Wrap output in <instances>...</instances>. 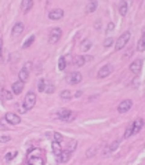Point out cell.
<instances>
[{
	"label": "cell",
	"mask_w": 145,
	"mask_h": 165,
	"mask_svg": "<svg viewBox=\"0 0 145 165\" xmlns=\"http://www.w3.org/2000/svg\"><path fill=\"white\" fill-rule=\"evenodd\" d=\"M28 164H30V165H43L44 164L42 153H40L39 149L29 150V153H28Z\"/></svg>",
	"instance_id": "cell-1"
},
{
	"label": "cell",
	"mask_w": 145,
	"mask_h": 165,
	"mask_svg": "<svg viewBox=\"0 0 145 165\" xmlns=\"http://www.w3.org/2000/svg\"><path fill=\"white\" fill-rule=\"evenodd\" d=\"M62 37V30L59 28H53L49 33V43L50 44H57Z\"/></svg>",
	"instance_id": "cell-2"
},
{
	"label": "cell",
	"mask_w": 145,
	"mask_h": 165,
	"mask_svg": "<svg viewBox=\"0 0 145 165\" xmlns=\"http://www.w3.org/2000/svg\"><path fill=\"white\" fill-rule=\"evenodd\" d=\"M129 40H130V32H125L115 41V50H116V51H120L123 47H126V44L129 43Z\"/></svg>",
	"instance_id": "cell-3"
},
{
	"label": "cell",
	"mask_w": 145,
	"mask_h": 165,
	"mask_svg": "<svg viewBox=\"0 0 145 165\" xmlns=\"http://www.w3.org/2000/svg\"><path fill=\"white\" fill-rule=\"evenodd\" d=\"M35 105H36V95H35V92H28L25 99H24V107L27 110H30Z\"/></svg>",
	"instance_id": "cell-4"
},
{
	"label": "cell",
	"mask_w": 145,
	"mask_h": 165,
	"mask_svg": "<svg viewBox=\"0 0 145 165\" xmlns=\"http://www.w3.org/2000/svg\"><path fill=\"white\" fill-rule=\"evenodd\" d=\"M82 75L77 73V72H73V73H69V75L66 76V83L68 84H79L80 81H82Z\"/></svg>",
	"instance_id": "cell-5"
},
{
	"label": "cell",
	"mask_w": 145,
	"mask_h": 165,
	"mask_svg": "<svg viewBox=\"0 0 145 165\" xmlns=\"http://www.w3.org/2000/svg\"><path fill=\"white\" fill-rule=\"evenodd\" d=\"M111 73H113V66L111 65V63H108V65H105L104 68L99 69L97 77H98V78H105V77H108Z\"/></svg>",
	"instance_id": "cell-6"
},
{
	"label": "cell",
	"mask_w": 145,
	"mask_h": 165,
	"mask_svg": "<svg viewBox=\"0 0 145 165\" xmlns=\"http://www.w3.org/2000/svg\"><path fill=\"white\" fill-rule=\"evenodd\" d=\"M131 106H133L131 100H130V99H125V100H122V102L119 103L118 112H119V113H126V112H129V110L131 109Z\"/></svg>",
	"instance_id": "cell-7"
},
{
	"label": "cell",
	"mask_w": 145,
	"mask_h": 165,
	"mask_svg": "<svg viewBox=\"0 0 145 165\" xmlns=\"http://www.w3.org/2000/svg\"><path fill=\"white\" fill-rule=\"evenodd\" d=\"M57 117H58L59 120H65V121H71L73 118L72 117V112L68 109H61L58 110V113H57Z\"/></svg>",
	"instance_id": "cell-8"
},
{
	"label": "cell",
	"mask_w": 145,
	"mask_h": 165,
	"mask_svg": "<svg viewBox=\"0 0 145 165\" xmlns=\"http://www.w3.org/2000/svg\"><path fill=\"white\" fill-rule=\"evenodd\" d=\"M71 155H72V151H71V150H62L61 154L57 155V162H61V164L68 162L71 158Z\"/></svg>",
	"instance_id": "cell-9"
},
{
	"label": "cell",
	"mask_w": 145,
	"mask_h": 165,
	"mask_svg": "<svg viewBox=\"0 0 145 165\" xmlns=\"http://www.w3.org/2000/svg\"><path fill=\"white\" fill-rule=\"evenodd\" d=\"M6 121L11 125H17V124L21 123V117L15 113H7L6 114Z\"/></svg>",
	"instance_id": "cell-10"
},
{
	"label": "cell",
	"mask_w": 145,
	"mask_h": 165,
	"mask_svg": "<svg viewBox=\"0 0 145 165\" xmlns=\"http://www.w3.org/2000/svg\"><path fill=\"white\" fill-rule=\"evenodd\" d=\"M62 17H64V10H61V8H55V10H51L49 13V18L51 21H58Z\"/></svg>",
	"instance_id": "cell-11"
},
{
	"label": "cell",
	"mask_w": 145,
	"mask_h": 165,
	"mask_svg": "<svg viewBox=\"0 0 145 165\" xmlns=\"http://www.w3.org/2000/svg\"><path fill=\"white\" fill-rule=\"evenodd\" d=\"M142 69V61L141 59H137V61L131 62V65H130V72H131L133 75H138Z\"/></svg>",
	"instance_id": "cell-12"
},
{
	"label": "cell",
	"mask_w": 145,
	"mask_h": 165,
	"mask_svg": "<svg viewBox=\"0 0 145 165\" xmlns=\"http://www.w3.org/2000/svg\"><path fill=\"white\" fill-rule=\"evenodd\" d=\"M90 59H91V57H82V55H77V57L73 58V62H75V66L80 68V66H83L86 63V61H90Z\"/></svg>",
	"instance_id": "cell-13"
},
{
	"label": "cell",
	"mask_w": 145,
	"mask_h": 165,
	"mask_svg": "<svg viewBox=\"0 0 145 165\" xmlns=\"http://www.w3.org/2000/svg\"><path fill=\"white\" fill-rule=\"evenodd\" d=\"M24 28H25V26H24V23H22V22L15 23V25H14V28H13V32H11L13 37H18L20 35H22Z\"/></svg>",
	"instance_id": "cell-14"
},
{
	"label": "cell",
	"mask_w": 145,
	"mask_h": 165,
	"mask_svg": "<svg viewBox=\"0 0 145 165\" xmlns=\"http://www.w3.org/2000/svg\"><path fill=\"white\" fill-rule=\"evenodd\" d=\"M119 143H120V140H116V142L111 143V145H109L108 147H105V150L102 151V154H104V155H109V154H111V153H113L116 149H118Z\"/></svg>",
	"instance_id": "cell-15"
},
{
	"label": "cell",
	"mask_w": 145,
	"mask_h": 165,
	"mask_svg": "<svg viewBox=\"0 0 145 165\" xmlns=\"http://www.w3.org/2000/svg\"><path fill=\"white\" fill-rule=\"evenodd\" d=\"M97 6H98V2L97 0H89V3L86 6V13L87 14H91L97 10Z\"/></svg>",
	"instance_id": "cell-16"
},
{
	"label": "cell",
	"mask_w": 145,
	"mask_h": 165,
	"mask_svg": "<svg viewBox=\"0 0 145 165\" xmlns=\"http://www.w3.org/2000/svg\"><path fill=\"white\" fill-rule=\"evenodd\" d=\"M33 7V0H22L21 2V10L22 13H28Z\"/></svg>",
	"instance_id": "cell-17"
},
{
	"label": "cell",
	"mask_w": 145,
	"mask_h": 165,
	"mask_svg": "<svg viewBox=\"0 0 145 165\" xmlns=\"http://www.w3.org/2000/svg\"><path fill=\"white\" fill-rule=\"evenodd\" d=\"M22 90H24V81L18 80V81H15V83L13 84V92L15 95L21 94V92H22Z\"/></svg>",
	"instance_id": "cell-18"
},
{
	"label": "cell",
	"mask_w": 145,
	"mask_h": 165,
	"mask_svg": "<svg viewBox=\"0 0 145 165\" xmlns=\"http://www.w3.org/2000/svg\"><path fill=\"white\" fill-rule=\"evenodd\" d=\"M142 125H144V120H142V118H137V120L133 123V131H134V133L140 132Z\"/></svg>",
	"instance_id": "cell-19"
},
{
	"label": "cell",
	"mask_w": 145,
	"mask_h": 165,
	"mask_svg": "<svg viewBox=\"0 0 145 165\" xmlns=\"http://www.w3.org/2000/svg\"><path fill=\"white\" fill-rule=\"evenodd\" d=\"M18 77H20V80H21V81H24V83H25V81H27L28 78H29V70H28L27 68L21 69L20 73H18Z\"/></svg>",
	"instance_id": "cell-20"
},
{
	"label": "cell",
	"mask_w": 145,
	"mask_h": 165,
	"mask_svg": "<svg viewBox=\"0 0 145 165\" xmlns=\"http://www.w3.org/2000/svg\"><path fill=\"white\" fill-rule=\"evenodd\" d=\"M127 3H126L125 0L123 2H120V4H119V13H120V15L122 17H126V14H127V11H129V8H127Z\"/></svg>",
	"instance_id": "cell-21"
},
{
	"label": "cell",
	"mask_w": 145,
	"mask_h": 165,
	"mask_svg": "<svg viewBox=\"0 0 145 165\" xmlns=\"http://www.w3.org/2000/svg\"><path fill=\"white\" fill-rule=\"evenodd\" d=\"M91 45H93L91 40L86 39V40H83L82 45H80V48H82V51H89V50H90V48H91Z\"/></svg>",
	"instance_id": "cell-22"
},
{
	"label": "cell",
	"mask_w": 145,
	"mask_h": 165,
	"mask_svg": "<svg viewBox=\"0 0 145 165\" xmlns=\"http://www.w3.org/2000/svg\"><path fill=\"white\" fill-rule=\"evenodd\" d=\"M51 147H53V153L55 155H58V154H61V145H59V142H57V140H54L53 142V145H51Z\"/></svg>",
	"instance_id": "cell-23"
},
{
	"label": "cell",
	"mask_w": 145,
	"mask_h": 165,
	"mask_svg": "<svg viewBox=\"0 0 145 165\" xmlns=\"http://www.w3.org/2000/svg\"><path fill=\"white\" fill-rule=\"evenodd\" d=\"M137 50H138V51H145V32L142 33L141 39H140L138 44H137Z\"/></svg>",
	"instance_id": "cell-24"
},
{
	"label": "cell",
	"mask_w": 145,
	"mask_h": 165,
	"mask_svg": "<svg viewBox=\"0 0 145 165\" xmlns=\"http://www.w3.org/2000/svg\"><path fill=\"white\" fill-rule=\"evenodd\" d=\"M59 98H61V99H64V100H69L71 98H72V94H71V91L64 90L62 92L59 94Z\"/></svg>",
	"instance_id": "cell-25"
},
{
	"label": "cell",
	"mask_w": 145,
	"mask_h": 165,
	"mask_svg": "<svg viewBox=\"0 0 145 165\" xmlns=\"http://www.w3.org/2000/svg\"><path fill=\"white\" fill-rule=\"evenodd\" d=\"M54 91H55V87H54L51 83H47L46 81V87H44V92L46 94H53Z\"/></svg>",
	"instance_id": "cell-26"
},
{
	"label": "cell",
	"mask_w": 145,
	"mask_h": 165,
	"mask_svg": "<svg viewBox=\"0 0 145 165\" xmlns=\"http://www.w3.org/2000/svg\"><path fill=\"white\" fill-rule=\"evenodd\" d=\"M113 44H115V39H112V37H108V39H105V41H104V47H105V48H109V47Z\"/></svg>",
	"instance_id": "cell-27"
},
{
	"label": "cell",
	"mask_w": 145,
	"mask_h": 165,
	"mask_svg": "<svg viewBox=\"0 0 145 165\" xmlns=\"http://www.w3.org/2000/svg\"><path fill=\"white\" fill-rule=\"evenodd\" d=\"M66 68V61H65V58H59V61H58V69L59 70H64V69Z\"/></svg>",
	"instance_id": "cell-28"
},
{
	"label": "cell",
	"mask_w": 145,
	"mask_h": 165,
	"mask_svg": "<svg viewBox=\"0 0 145 165\" xmlns=\"http://www.w3.org/2000/svg\"><path fill=\"white\" fill-rule=\"evenodd\" d=\"M134 133V131H133V124L131 125H129V128L126 130V132H125V139H127V138H130V136Z\"/></svg>",
	"instance_id": "cell-29"
},
{
	"label": "cell",
	"mask_w": 145,
	"mask_h": 165,
	"mask_svg": "<svg viewBox=\"0 0 145 165\" xmlns=\"http://www.w3.org/2000/svg\"><path fill=\"white\" fill-rule=\"evenodd\" d=\"M33 41H35V36H30L29 39H28V40H27V41L24 43V45H22V48H28V47H29V45H30V44H32V43H33Z\"/></svg>",
	"instance_id": "cell-30"
},
{
	"label": "cell",
	"mask_w": 145,
	"mask_h": 165,
	"mask_svg": "<svg viewBox=\"0 0 145 165\" xmlns=\"http://www.w3.org/2000/svg\"><path fill=\"white\" fill-rule=\"evenodd\" d=\"M97 154V149L96 147H91V149H89V151H87V158H91V157H94V155Z\"/></svg>",
	"instance_id": "cell-31"
},
{
	"label": "cell",
	"mask_w": 145,
	"mask_h": 165,
	"mask_svg": "<svg viewBox=\"0 0 145 165\" xmlns=\"http://www.w3.org/2000/svg\"><path fill=\"white\" fill-rule=\"evenodd\" d=\"M44 87H46V80H42L39 81V84H37V88H39V91L40 92H44Z\"/></svg>",
	"instance_id": "cell-32"
},
{
	"label": "cell",
	"mask_w": 145,
	"mask_h": 165,
	"mask_svg": "<svg viewBox=\"0 0 145 165\" xmlns=\"http://www.w3.org/2000/svg\"><path fill=\"white\" fill-rule=\"evenodd\" d=\"M17 155V151H11V153H7L6 154V161H11V160L14 158Z\"/></svg>",
	"instance_id": "cell-33"
},
{
	"label": "cell",
	"mask_w": 145,
	"mask_h": 165,
	"mask_svg": "<svg viewBox=\"0 0 145 165\" xmlns=\"http://www.w3.org/2000/svg\"><path fill=\"white\" fill-rule=\"evenodd\" d=\"M54 140H57V142H61V140H62V136L59 135L58 132H55V133H54Z\"/></svg>",
	"instance_id": "cell-34"
},
{
	"label": "cell",
	"mask_w": 145,
	"mask_h": 165,
	"mask_svg": "<svg viewBox=\"0 0 145 165\" xmlns=\"http://www.w3.org/2000/svg\"><path fill=\"white\" fill-rule=\"evenodd\" d=\"M113 29H115V23H113V22H109V23H108V29H106V30H108V32H112Z\"/></svg>",
	"instance_id": "cell-35"
},
{
	"label": "cell",
	"mask_w": 145,
	"mask_h": 165,
	"mask_svg": "<svg viewBox=\"0 0 145 165\" xmlns=\"http://www.w3.org/2000/svg\"><path fill=\"white\" fill-rule=\"evenodd\" d=\"M75 147H76V140H73V142H72V145H71V143H69V147H68V150H71V151L73 153Z\"/></svg>",
	"instance_id": "cell-36"
},
{
	"label": "cell",
	"mask_w": 145,
	"mask_h": 165,
	"mask_svg": "<svg viewBox=\"0 0 145 165\" xmlns=\"http://www.w3.org/2000/svg\"><path fill=\"white\" fill-rule=\"evenodd\" d=\"M8 140H10L8 136H2V138H0V142H8Z\"/></svg>",
	"instance_id": "cell-37"
},
{
	"label": "cell",
	"mask_w": 145,
	"mask_h": 165,
	"mask_svg": "<svg viewBox=\"0 0 145 165\" xmlns=\"http://www.w3.org/2000/svg\"><path fill=\"white\" fill-rule=\"evenodd\" d=\"M64 58H65V61H71L72 57H71V55H66V57H64ZM66 63H68V62H66Z\"/></svg>",
	"instance_id": "cell-38"
},
{
	"label": "cell",
	"mask_w": 145,
	"mask_h": 165,
	"mask_svg": "<svg viewBox=\"0 0 145 165\" xmlns=\"http://www.w3.org/2000/svg\"><path fill=\"white\" fill-rule=\"evenodd\" d=\"M0 55H2V41H0Z\"/></svg>",
	"instance_id": "cell-39"
}]
</instances>
